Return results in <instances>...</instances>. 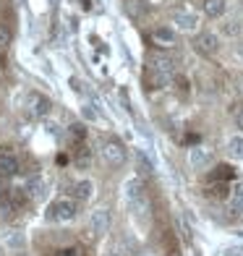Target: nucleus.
I'll return each mask as SVG.
<instances>
[{"mask_svg": "<svg viewBox=\"0 0 243 256\" xmlns=\"http://www.w3.org/2000/svg\"><path fill=\"white\" fill-rule=\"evenodd\" d=\"M52 222H71L76 217V202L68 199V196H60V199H55L52 206H50V214H48Z\"/></svg>", "mask_w": 243, "mask_h": 256, "instance_id": "nucleus-2", "label": "nucleus"}, {"mask_svg": "<svg viewBox=\"0 0 243 256\" xmlns=\"http://www.w3.org/2000/svg\"><path fill=\"white\" fill-rule=\"evenodd\" d=\"M81 118H84L86 123H100V120H102L100 112L94 110V104H92V102H84V104H81Z\"/></svg>", "mask_w": 243, "mask_h": 256, "instance_id": "nucleus-16", "label": "nucleus"}, {"mask_svg": "<svg viewBox=\"0 0 243 256\" xmlns=\"http://www.w3.org/2000/svg\"><path fill=\"white\" fill-rule=\"evenodd\" d=\"M24 188H26V194H29V199H32V202H40L42 196L48 194V191H44V188H48V183H44L42 176H32V178L26 180Z\"/></svg>", "mask_w": 243, "mask_h": 256, "instance_id": "nucleus-12", "label": "nucleus"}, {"mask_svg": "<svg viewBox=\"0 0 243 256\" xmlns=\"http://www.w3.org/2000/svg\"><path fill=\"white\" fill-rule=\"evenodd\" d=\"M172 29L183 32V34L199 32V14L196 10H176L172 14Z\"/></svg>", "mask_w": 243, "mask_h": 256, "instance_id": "nucleus-3", "label": "nucleus"}, {"mask_svg": "<svg viewBox=\"0 0 243 256\" xmlns=\"http://www.w3.org/2000/svg\"><path fill=\"white\" fill-rule=\"evenodd\" d=\"M225 152L230 160H243V131H236L225 138Z\"/></svg>", "mask_w": 243, "mask_h": 256, "instance_id": "nucleus-10", "label": "nucleus"}, {"mask_svg": "<svg viewBox=\"0 0 243 256\" xmlns=\"http://www.w3.org/2000/svg\"><path fill=\"white\" fill-rule=\"evenodd\" d=\"M228 204H230V209H233L236 214H243V180L233 186V191H230Z\"/></svg>", "mask_w": 243, "mask_h": 256, "instance_id": "nucleus-15", "label": "nucleus"}, {"mask_svg": "<svg viewBox=\"0 0 243 256\" xmlns=\"http://www.w3.org/2000/svg\"><path fill=\"white\" fill-rule=\"evenodd\" d=\"M233 123H236L238 131H243V104H238V108H236V112H233Z\"/></svg>", "mask_w": 243, "mask_h": 256, "instance_id": "nucleus-18", "label": "nucleus"}, {"mask_svg": "<svg viewBox=\"0 0 243 256\" xmlns=\"http://www.w3.org/2000/svg\"><path fill=\"white\" fill-rule=\"evenodd\" d=\"M58 256H81V251H78L76 246H68V248H63V251H58Z\"/></svg>", "mask_w": 243, "mask_h": 256, "instance_id": "nucleus-20", "label": "nucleus"}, {"mask_svg": "<svg viewBox=\"0 0 243 256\" xmlns=\"http://www.w3.org/2000/svg\"><path fill=\"white\" fill-rule=\"evenodd\" d=\"M74 196L78 202H89L94 196V183L92 180H76L74 183Z\"/></svg>", "mask_w": 243, "mask_h": 256, "instance_id": "nucleus-13", "label": "nucleus"}, {"mask_svg": "<svg viewBox=\"0 0 243 256\" xmlns=\"http://www.w3.org/2000/svg\"><path fill=\"white\" fill-rule=\"evenodd\" d=\"M152 42L157 44V48H172V44H176V29L157 26V29L152 32Z\"/></svg>", "mask_w": 243, "mask_h": 256, "instance_id": "nucleus-11", "label": "nucleus"}, {"mask_svg": "<svg viewBox=\"0 0 243 256\" xmlns=\"http://www.w3.org/2000/svg\"><path fill=\"white\" fill-rule=\"evenodd\" d=\"M194 48L199 50L202 55H214V52L220 50V37H217L214 32H202L199 37H196Z\"/></svg>", "mask_w": 243, "mask_h": 256, "instance_id": "nucleus-8", "label": "nucleus"}, {"mask_svg": "<svg viewBox=\"0 0 243 256\" xmlns=\"http://www.w3.org/2000/svg\"><path fill=\"white\" fill-rule=\"evenodd\" d=\"M0 196H3V188H0Z\"/></svg>", "mask_w": 243, "mask_h": 256, "instance_id": "nucleus-23", "label": "nucleus"}, {"mask_svg": "<svg viewBox=\"0 0 243 256\" xmlns=\"http://www.w3.org/2000/svg\"><path fill=\"white\" fill-rule=\"evenodd\" d=\"M100 157L105 160V165H110V168H120L123 162H126V149H123L118 142H108V144H102Z\"/></svg>", "mask_w": 243, "mask_h": 256, "instance_id": "nucleus-6", "label": "nucleus"}, {"mask_svg": "<svg viewBox=\"0 0 243 256\" xmlns=\"http://www.w3.org/2000/svg\"><path fill=\"white\" fill-rule=\"evenodd\" d=\"M105 256H126V254H120V251H108Z\"/></svg>", "mask_w": 243, "mask_h": 256, "instance_id": "nucleus-21", "label": "nucleus"}, {"mask_svg": "<svg viewBox=\"0 0 243 256\" xmlns=\"http://www.w3.org/2000/svg\"><path fill=\"white\" fill-rule=\"evenodd\" d=\"M8 44H10V32L6 26H0V50H6Z\"/></svg>", "mask_w": 243, "mask_h": 256, "instance_id": "nucleus-19", "label": "nucleus"}, {"mask_svg": "<svg viewBox=\"0 0 243 256\" xmlns=\"http://www.w3.org/2000/svg\"><path fill=\"white\" fill-rule=\"evenodd\" d=\"M108 230H110V209L100 206L89 214V232H92V238H102Z\"/></svg>", "mask_w": 243, "mask_h": 256, "instance_id": "nucleus-5", "label": "nucleus"}, {"mask_svg": "<svg viewBox=\"0 0 243 256\" xmlns=\"http://www.w3.org/2000/svg\"><path fill=\"white\" fill-rule=\"evenodd\" d=\"M240 84H243V81H240ZM240 92H243V86H240Z\"/></svg>", "mask_w": 243, "mask_h": 256, "instance_id": "nucleus-24", "label": "nucleus"}, {"mask_svg": "<svg viewBox=\"0 0 243 256\" xmlns=\"http://www.w3.org/2000/svg\"><path fill=\"white\" fill-rule=\"evenodd\" d=\"M225 10H228L225 0H204V14L210 18H222Z\"/></svg>", "mask_w": 243, "mask_h": 256, "instance_id": "nucleus-14", "label": "nucleus"}, {"mask_svg": "<svg viewBox=\"0 0 243 256\" xmlns=\"http://www.w3.org/2000/svg\"><path fill=\"white\" fill-rule=\"evenodd\" d=\"M18 172V157L8 146L0 149V178H14Z\"/></svg>", "mask_w": 243, "mask_h": 256, "instance_id": "nucleus-7", "label": "nucleus"}, {"mask_svg": "<svg viewBox=\"0 0 243 256\" xmlns=\"http://www.w3.org/2000/svg\"><path fill=\"white\" fill-rule=\"evenodd\" d=\"M210 160H212V152L206 146H191L188 149V165H191V170H206V168H210Z\"/></svg>", "mask_w": 243, "mask_h": 256, "instance_id": "nucleus-9", "label": "nucleus"}, {"mask_svg": "<svg viewBox=\"0 0 243 256\" xmlns=\"http://www.w3.org/2000/svg\"><path fill=\"white\" fill-rule=\"evenodd\" d=\"M238 55H240V58H243V44H240V48H238Z\"/></svg>", "mask_w": 243, "mask_h": 256, "instance_id": "nucleus-22", "label": "nucleus"}, {"mask_svg": "<svg viewBox=\"0 0 243 256\" xmlns=\"http://www.w3.org/2000/svg\"><path fill=\"white\" fill-rule=\"evenodd\" d=\"M123 199L128 204V209L134 212V217L138 222L149 220V199H146V188H144V180L138 176H131L126 178L123 183Z\"/></svg>", "mask_w": 243, "mask_h": 256, "instance_id": "nucleus-1", "label": "nucleus"}, {"mask_svg": "<svg viewBox=\"0 0 243 256\" xmlns=\"http://www.w3.org/2000/svg\"><path fill=\"white\" fill-rule=\"evenodd\" d=\"M6 246L10 251H18L21 246H24V236L21 232H8V238H6Z\"/></svg>", "mask_w": 243, "mask_h": 256, "instance_id": "nucleus-17", "label": "nucleus"}, {"mask_svg": "<svg viewBox=\"0 0 243 256\" xmlns=\"http://www.w3.org/2000/svg\"><path fill=\"white\" fill-rule=\"evenodd\" d=\"M24 110L29 118H44V115L50 112V100L37 94V92H29L26 100H24Z\"/></svg>", "mask_w": 243, "mask_h": 256, "instance_id": "nucleus-4", "label": "nucleus"}]
</instances>
